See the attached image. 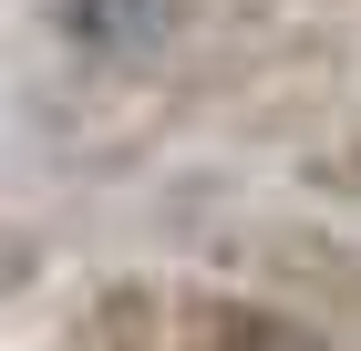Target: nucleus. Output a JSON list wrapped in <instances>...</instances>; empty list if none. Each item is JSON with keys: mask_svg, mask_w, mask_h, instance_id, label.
I'll use <instances>...</instances> for the list:
<instances>
[{"mask_svg": "<svg viewBox=\"0 0 361 351\" xmlns=\"http://www.w3.org/2000/svg\"><path fill=\"white\" fill-rule=\"evenodd\" d=\"M52 351H186V299L145 269H104L62 299Z\"/></svg>", "mask_w": 361, "mask_h": 351, "instance_id": "f257e3e1", "label": "nucleus"}, {"mask_svg": "<svg viewBox=\"0 0 361 351\" xmlns=\"http://www.w3.org/2000/svg\"><path fill=\"white\" fill-rule=\"evenodd\" d=\"M186 11L196 0H52V31L62 52L104 62V73H145L186 42Z\"/></svg>", "mask_w": 361, "mask_h": 351, "instance_id": "f03ea898", "label": "nucleus"}, {"mask_svg": "<svg viewBox=\"0 0 361 351\" xmlns=\"http://www.w3.org/2000/svg\"><path fill=\"white\" fill-rule=\"evenodd\" d=\"M186 351H341V341L269 290H186Z\"/></svg>", "mask_w": 361, "mask_h": 351, "instance_id": "7ed1b4c3", "label": "nucleus"}, {"mask_svg": "<svg viewBox=\"0 0 361 351\" xmlns=\"http://www.w3.org/2000/svg\"><path fill=\"white\" fill-rule=\"evenodd\" d=\"M320 186H341V196L361 207V145H351V155H331V165H320Z\"/></svg>", "mask_w": 361, "mask_h": 351, "instance_id": "20e7f679", "label": "nucleus"}]
</instances>
